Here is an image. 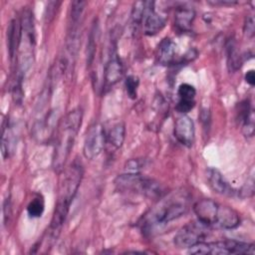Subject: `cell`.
<instances>
[{
	"instance_id": "cell-11",
	"label": "cell",
	"mask_w": 255,
	"mask_h": 255,
	"mask_svg": "<svg viewBox=\"0 0 255 255\" xmlns=\"http://www.w3.org/2000/svg\"><path fill=\"white\" fill-rule=\"evenodd\" d=\"M206 177L209 186L217 193L225 196H235L238 194L231 184L225 179L223 174L216 168L209 167L206 171Z\"/></svg>"
},
{
	"instance_id": "cell-23",
	"label": "cell",
	"mask_w": 255,
	"mask_h": 255,
	"mask_svg": "<svg viewBox=\"0 0 255 255\" xmlns=\"http://www.w3.org/2000/svg\"><path fill=\"white\" fill-rule=\"evenodd\" d=\"M196 95V90L193 86L187 83H183L178 87L177 90V96L178 99L183 100H194Z\"/></svg>"
},
{
	"instance_id": "cell-9",
	"label": "cell",
	"mask_w": 255,
	"mask_h": 255,
	"mask_svg": "<svg viewBox=\"0 0 255 255\" xmlns=\"http://www.w3.org/2000/svg\"><path fill=\"white\" fill-rule=\"evenodd\" d=\"M154 2L146 1L141 25L145 35L153 36L163 29L165 26L166 19L157 13L154 8Z\"/></svg>"
},
{
	"instance_id": "cell-29",
	"label": "cell",
	"mask_w": 255,
	"mask_h": 255,
	"mask_svg": "<svg viewBox=\"0 0 255 255\" xmlns=\"http://www.w3.org/2000/svg\"><path fill=\"white\" fill-rule=\"evenodd\" d=\"M245 81L252 87L255 85V74L253 70H250L245 74Z\"/></svg>"
},
{
	"instance_id": "cell-13",
	"label": "cell",
	"mask_w": 255,
	"mask_h": 255,
	"mask_svg": "<svg viewBox=\"0 0 255 255\" xmlns=\"http://www.w3.org/2000/svg\"><path fill=\"white\" fill-rule=\"evenodd\" d=\"M22 32L23 30L21 21L17 18L12 19L7 29V47L10 60L13 63L17 58L18 50L22 40Z\"/></svg>"
},
{
	"instance_id": "cell-14",
	"label": "cell",
	"mask_w": 255,
	"mask_h": 255,
	"mask_svg": "<svg viewBox=\"0 0 255 255\" xmlns=\"http://www.w3.org/2000/svg\"><path fill=\"white\" fill-rule=\"evenodd\" d=\"M16 148V137L9 119H5L2 124L1 136V153L3 158L10 157Z\"/></svg>"
},
{
	"instance_id": "cell-17",
	"label": "cell",
	"mask_w": 255,
	"mask_h": 255,
	"mask_svg": "<svg viewBox=\"0 0 255 255\" xmlns=\"http://www.w3.org/2000/svg\"><path fill=\"white\" fill-rule=\"evenodd\" d=\"M227 54V67L230 72H236L239 70L243 64L242 56L238 52L236 43L233 39H230L226 45Z\"/></svg>"
},
{
	"instance_id": "cell-22",
	"label": "cell",
	"mask_w": 255,
	"mask_h": 255,
	"mask_svg": "<svg viewBox=\"0 0 255 255\" xmlns=\"http://www.w3.org/2000/svg\"><path fill=\"white\" fill-rule=\"evenodd\" d=\"M138 78L135 76H128L126 81H125V87H126V91L128 96L130 99H135L136 98V94H137V88H138Z\"/></svg>"
},
{
	"instance_id": "cell-7",
	"label": "cell",
	"mask_w": 255,
	"mask_h": 255,
	"mask_svg": "<svg viewBox=\"0 0 255 255\" xmlns=\"http://www.w3.org/2000/svg\"><path fill=\"white\" fill-rule=\"evenodd\" d=\"M210 227L199 220L192 221L181 227L173 238L174 245L178 248H190L200 242L205 241Z\"/></svg>"
},
{
	"instance_id": "cell-10",
	"label": "cell",
	"mask_w": 255,
	"mask_h": 255,
	"mask_svg": "<svg viewBox=\"0 0 255 255\" xmlns=\"http://www.w3.org/2000/svg\"><path fill=\"white\" fill-rule=\"evenodd\" d=\"M174 136L184 146H192L195 138L194 123L188 116L179 117L174 124Z\"/></svg>"
},
{
	"instance_id": "cell-27",
	"label": "cell",
	"mask_w": 255,
	"mask_h": 255,
	"mask_svg": "<svg viewBox=\"0 0 255 255\" xmlns=\"http://www.w3.org/2000/svg\"><path fill=\"white\" fill-rule=\"evenodd\" d=\"M144 163H142V161H140L139 159H130L128 161H127L125 167L127 169L128 172H138L139 169L143 166Z\"/></svg>"
},
{
	"instance_id": "cell-21",
	"label": "cell",
	"mask_w": 255,
	"mask_h": 255,
	"mask_svg": "<svg viewBox=\"0 0 255 255\" xmlns=\"http://www.w3.org/2000/svg\"><path fill=\"white\" fill-rule=\"evenodd\" d=\"M145 5H146V1H137L133 4L132 10H131V19L133 24L135 25L141 24Z\"/></svg>"
},
{
	"instance_id": "cell-25",
	"label": "cell",
	"mask_w": 255,
	"mask_h": 255,
	"mask_svg": "<svg viewBox=\"0 0 255 255\" xmlns=\"http://www.w3.org/2000/svg\"><path fill=\"white\" fill-rule=\"evenodd\" d=\"M195 106V100H183L178 99V102L176 104V111L180 114H186L190 112Z\"/></svg>"
},
{
	"instance_id": "cell-6",
	"label": "cell",
	"mask_w": 255,
	"mask_h": 255,
	"mask_svg": "<svg viewBox=\"0 0 255 255\" xmlns=\"http://www.w3.org/2000/svg\"><path fill=\"white\" fill-rule=\"evenodd\" d=\"M189 254L199 255H227V254H254V245L237 240H220L214 242H200L188 248Z\"/></svg>"
},
{
	"instance_id": "cell-19",
	"label": "cell",
	"mask_w": 255,
	"mask_h": 255,
	"mask_svg": "<svg viewBox=\"0 0 255 255\" xmlns=\"http://www.w3.org/2000/svg\"><path fill=\"white\" fill-rule=\"evenodd\" d=\"M45 209V201L42 195L34 197L27 205V212L30 217L37 218L42 216Z\"/></svg>"
},
{
	"instance_id": "cell-18",
	"label": "cell",
	"mask_w": 255,
	"mask_h": 255,
	"mask_svg": "<svg viewBox=\"0 0 255 255\" xmlns=\"http://www.w3.org/2000/svg\"><path fill=\"white\" fill-rule=\"evenodd\" d=\"M107 141L116 149L120 148L125 140L126 136V126L123 122L116 124L108 132Z\"/></svg>"
},
{
	"instance_id": "cell-16",
	"label": "cell",
	"mask_w": 255,
	"mask_h": 255,
	"mask_svg": "<svg viewBox=\"0 0 255 255\" xmlns=\"http://www.w3.org/2000/svg\"><path fill=\"white\" fill-rule=\"evenodd\" d=\"M176 46L173 41L169 38H164L159 43L156 49V61L163 66L171 65L174 63L175 60V52Z\"/></svg>"
},
{
	"instance_id": "cell-12",
	"label": "cell",
	"mask_w": 255,
	"mask_h": 255,
	"mask_svg": "<svg viewBox=\"0 0 255 255\" xmlns=\"http://www.w3.org/2000/svg\"><path fill=\"white\" fill-rule=\"evenodd\" d=\"M124 73L122 61L116 52V50L111 52L109 60L105 66L104 71V79H105V86L107 88L114 86L119 80L122 78Z\"/></svg>"
},
{
	"instance_id": "cell-5",
	"label": "cell",
	"mask_w": 255,
	"mask_h": 255,
	"mask_svg": "<svg viewBox=\"0 0 255 255\" xmlns=\"http://www.w3.org/2000/svg\"><path fill=\"white\" fill-rule=\"evenodd\" d=\"M115 184L120 191L134 192L149 198H156L161 194V187L158 182L139 172L121 174L116 178Z\"/></svg>"
},
{
	"instance_id": "cell-15",
	"label": "cell",
	"mask_w": 255,
	"mask_h": 255,
	"mask_svg": "<svg viewBox=\"0 0 255 255\" xmlns=\"http://www.w3.org/2000/svg\"><path fill=\"white\" fill-rule=\"evenodd\" d=\"M195 18V12L192 8L179 7L174 13V25L178 32L187 33L191 30Z\"/></svg>"
},
{
	"instance_id": "cell-20",
	"label": "cell",
	"mask_w": 255,
	"mask_h": 255,
	"mask_svg": "<svg viewBox=\"0 0 255 255\" xmlns=\"http://www.w3.org/2000/svg\"><path fill=\"white\" fill-rule=\"evenodd\" d=\"M97 33H98V24H94L89 36L88 42V49H87V63L88 65H92V62L95 58L96 53V40H97Z\"/></svg>"
},
{
	"instance_id": "cell-26",
	"label": "cell",
	"mask_w": 255,
	"mask_h": 255,
	"mask_svg": "<svg viewBox=\"0 0 255 255\" xmlns=\"http://www.w3.org/2000/svg\"><path fill=\"white\" fill-rule=\"evenodd\" d=\"M244 34L248 37V38H252L254 35V31H255V25H254V18L252 15H248L245 19L244 22Z\"/></svg>"
},
{
	"instance_id": "cell-2",
	"label": "cell",
	"mask_w": 255,
	"mask_h": 255,
	"mask_svg": "<svg viewBox=\"0 0 255 255\" xmlns=\"http://www.w3.org/2000/svg\"><path fill=\"white\" fill-rule=\"evenodd\" d=\"M83 177V167L81 162L74 161L65 171L59 188V196L55 205L54 214L51 220L50 232L56 237L61 229L70 210L71 203L78 191Z\"/></svg>"
},
{
	"instance_id": "cell-4",
	"label": "cell",
	"mask_w": 255,
	"mask_h": 255,
	"mask_svg": "<svg viewBox=\"0 0 255 255\" xmlns=\"http://www.w3.org/2000/svg\"><path fill=\"white\" fill-rule=\"evenodd\" d=\"M193 211L197 220L210 228L233 229L240 223V217L236 210L210 198L198 200L193 205Z\"/></svg>"
},
{
	"instance_id": "cell-28",
	"label": "cell",
	"mask_w": 255,
	"mask_h": 255,
	"mask_svg": "<svg viewBox=\"0 0 255 255\" xmlns=\"http://www.w3.org/2000/svg\"><path fill=\"white\" fill-rule=\"evenodd\" d=\"M3 216H4V223L7 224L9 218L11 216V207H10V199L9 197L5 199L3 204Z\"/></svg>"
},
{
	"instance_id": "cell-24",
	"label": "cell",
	"mask_w": 255,
	"mask_h": 255,
	"mask_svg": "<svg viewBox=\"0 0 255 255\" xmlns=\"http://www.w3.org/2000/svg\"><path fill=\"white\" fill-rule=\"evenodd\" d=\"M242 132L245 136L252 137L254 134V112H252L242 123Z\"/></svg>"
},
{
	"instance_id": "cell-3",
	"label": "cell",
	"mask_w": 255,
	"mask_h": 255,
	"mask_svg": "<svg viewBox=\"0 0 255 255\" xmlns=\"http://www.w3.org/2000/svg\"><path fill=\"white\" fill-rule=\"evenodd\" d=\"M83 113L81 109H75L69 112L58 124L55 147L53 152V168L60 172L73 148L77 134L81 128Z\"/></svg>"
},
{
	"instance_id": "cell-1",
	"label": "cell",
	"mask_w": 255,
	"mask_h": 255,
	"mask_svg": "<svg viewBox=\"0 0 255 255\" xmlns=\"http://www.w3.org/2000/svg\"><path fill=\"white\" fill-rule=\"evenodd\" d=\"M188 199L182 192L172 193L165 198L159 200L157 204L149 210L140 223L141 230L144 233L151 234L160 229L170 221L179 218L186 211Z\"/></svg>"
},
{
	"instance_id": "cell-8",
	"label": "cell",
	"mask_w": 255,
	"mask_h": 255,
	"mask_svg": "<svg viewBox=\"0 0 255 255\" xmlns=\"http://www.w3.org/2000/svg\"><path fill=\"white\" fill-rule=\"evenodd\" d=\"M106 135L107 134L102 124L94 123L90 126L87 130L83 146V152L86 158L94 159L102 153L107 141Z\"/></svg>"
}]
</instances>
